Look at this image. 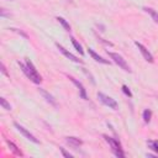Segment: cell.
<instances>
[{
	"instance_id": "9",
	"label": "cell",
	"mask_w": 158,
	"mask_h": 158,
	"mask_svg": "<svg viewBox=\"0 0 158 158\" xmlns=\"http://www.w3.org/2000/svg\"><path fill=\"white\" fill-rule=\"evenodd\" d=\"M88 53L91 56V58H93L94 60H96V62H99V63H102V64H110V62H109L107 59H104L102 57H100L99 54H96V53L94 52V49L90 48V47H88Z\"/></svg>"
},
{
	"instance_id": "12",
	"label": "cell",
	"mask_w": 158,
	"mask_h": 158,
	"mask_svg": "<svg viewBox=\"0 0 158 158\" xmlns=\"http://www.w3.org/2000/svg\"><path fill=\"white\" fill-rule=\"evenodd\" d=\"M6 143H7V146L10 147V149L12 151V153H14V154H16V156H21V157L23 156V153L20 151V148H19L15 143H12L11 141H6Z\"/></svg>"
},
{
	"instance_id": "2",
	"label": "cell",
	"mask_w": 158,
	"mask_h": 158,
	"mask_svg": "<svg viewBox=\"0 0 158 158\" xmlns=\"http://www.w3.org/2000/svg\"><path fill=\"white\" fill-rule=\"evenodd\" d=\"M104 138H105V141L111 146V149H112V152H114V154H115L116 157H120V158H123V157H125V153L122 152L121 144H120V142H118L117 139L111 138V137H109V136H106V135H104Z\"/></svg>"
},
{
	"instance_id": "8",
	"label": "cell",
	"mask_w": 158,
	"mask_h": 158,
	"mask_svg": "<svg viewBox=\"0 0 158 158\" xmlns=\"http://www.w3.org/2000/svg\"><path fill=\"white\" fill-rule=\"evenodd\" d=\"M56 46H57V48H58V49H59V51H60V52H62V53H63V54H64V56H65L68 59H70V60H73V62H75V63H83L80 59H78V58H77L74 54H72L70 52H68V51H67V49H65L63 46H60L59 43H56Z\"/></svg>"
},
{
	"instance_id": "1",
	"label": "cell",
	"mask_w": 158,
	"mask_h": 158,
	"mask_svg": "<svg viewBox=\"0 0 158 158\" xmlns=\"http://www.w3.org/2000/svg\"><path fill=\"white\" fill-rule=\"evenodd\" d=\"M17 64L20 65V68L22 69V72L26 74V77H27L30 80H32V81H33V83H36V84H40V83L42 81L41 75L37 73V69L35 68L33 63H32L28 58H26V65H25V64H22L20 60L17 62Z\"/></svg>"
},
{
	"instance_id": "14",
	"label": "cell",
	"mask_w": 158,
	"mask_h": 158,
	"mask_svg": "<svg viewBox=\"0 0 158 158\" xmlns=\"http://www.w3.org/2000/svg\"><path fill=\"white\" fill-rule=\"evenodd\" d=\"M57 21H58V22L64 27V30H65V31H68V32L70 31V25L67 22V20H65V19H63V17L58 16V17H57Z\"/></svg>"
},
{
	"instance_id": "18",
	"label": "cell",
	"mask_w": 158,
	"mask_h": 158,
	"mask_svg": "<svg viewBox=\"0 0 158 158\" xmlns=\"http://www.w3.org/2000/svg\"><path fill=\"white\" fill-rule=\"evenodd\" d=\"M0 104H1V106H2L5 110H7V111L11 110V105L5 100V98H0Z\"/></svg>"
},
{
	"instance_id": "21",
	"label": "cell",
	"mask_w": 158,
	"mask_h": 158,
	"mask_svg": "<svg viewBox=\"0 0 158 158\" xmlns=\"http://www.w3.org/2000/svg\"><path fill=\"white\" fill-rule=\"evenodd\" d=\"M9 30H11V31H14V32H17L19 35H21V36H23L25 38H27V35H26L25 32H22L21 30H19V28H9Z\"/></svg>"
},
{
	"instance_id": "7",
	"label": "cell",
	"mask_w": 158,
	"mask_h": 158,
	"mask_svg": "<svg viewBox=\"0 0 158 158\" xmlns=\"http://www.w3.org/2000/svg\"><path fill=\"white\" fill-rule=\"evenodd\" d=\"M69 80L79 89V96H80L81 99H84V100H88V95H86V90H85L84 85H83L80 81H78L75 78H73V77H69Z\"/></svg>"
},
{
	"instance_id": "20",
	"label": "cell",
	"mask_w": 158,
	"mask_h": 158,
	"mask_svg": "<svg viewBox=\"0 0 158 158\" xmlns=\"http://www.w3.org/2000/svg\"><path fill=\"white\" fill-rule=\"evenodd\" d=\"M59 151H60V153H62L64 157H67V158H72V157H73V154H70L69 152H67V151H65L64 148H62V147L59 148Z\"/></svg>"
},
{
	"instance_id": "10",
	"label": "cell",
	"mask_w": 158,
	"mask_h": 158,
	"mask_svg": "<svg viewBox=\"0 0 158 158\" xmlns=\"http://www.w3.org/2000/svg\"><path fill=\"white\" fill-rule=\"evenodd\" d=\"M65 142H67L69 146L74 147V148H77V147H79V146L83 144V141L79 139L78 137H65Z\"/></svg>"
},
{
	"instance_id": "19",
	"label": "cell",
	"mask_w": 158,
	"mask_h": 158,
	"mask_svg": "<svg viewBox=\"0 0 158 158\" xmlns=\"http://www.w3.org/2000/svg\"><path fill=\"white\" fill-rule=\"evenodd\" d=\"M122 91H123V94L126 95V96H128V98H132V93H131V90L128 89V86L127 85H122Z\"/></svg>"
},
{
	"instance_id": "17",
	"label": "cell",
	"mask_w": 158,
	"mask_h": 158,
	"mask_svg": "<svg viewBox=\"0 0 158 158\" xmlns=\"http://www.w3.org/2000/svg\"><path fill=\"white\" fill-rule=\"evenodd\" d=\"M147 144L152 151H154L158 154V141H147Z\"/></svg>"
},
{
	"instance_id": "22",
	"label": "cell",
	"mask_w": 158,
	"mask_h": 158,
	"mask_svg": "<svg viewBox=\"0 0 158 158\" xmlns=\"http://www.w3.org/2000/svg\"><path fill=\"white\" fill-rule=\"evenodd\" d=\"M1 72H2V74H4V75H6V77H10V75L7 74V72H6V68H5L4 63H1Z\"/></svg>"
},
{
	"instance_id": "3",
	"label": "cell",
	"mask_w": 158,
	"mask_h": 158,
	"mask_svg": "<svg viewBox=\"0 0 158 158\" xmlns=\"http://www.w3.org/2000/svg\"><path fill=\"white\" fill-rule=\"evenodd\" d=\"M109 56H110V58L121 68V69H123L125 72H131V69H130V67H128V64L126 63V60L122 58V56H120L118 53H114V52H110L109 53Z\"/></svg>"
},
{
	"instance_id": "11",
	"label": "cell",
	"mask_w": 158,
	"mask_h": 158,
	"mask_svg": "<svg viewBox=\"0 0 158 158\" xmlns=\"http://www.w3.org/2000/svg\"><path fill=\"white\" fill-rule=\"evenodd\" d=\"M40 93L42 94V96H43V98H44V99H46V100H47V101H48L51 105L57 106V101L54 100V98H53L51 94H48V93H47L46 90H43V89H40Z\"/></svg>"
},
{
	"instance_id": "13",
	"label": "cell",
	"mask_w": 158,
	"mask_h": 158,
	"mask_svg": "<svg viewBox=\"0 0 158 158\" xmlns=\"http://www.w3.org/2000/svg\"><path fill=\"white\" fill-rule=\"evenodd\" d=\"M143 10H144L146 12L151 14V16H152V19L154 20V22H157V23H158V12H157V11H154V10H153V9H151V7H143Z\"/></svg>"
},
{
	"instance_id": "6",
	"label": "cell",
	"mask_w": 158,
	"mask_h": 158,
	"mask_svg": "<svg viewBox=\"0 0 158 158\" xmlns=\"http://www.w3.org/2000/svg\"><path fill=\"white\" fill-rule=\"evenodd\" d=\"M14 126H15V127L17 128V131H20V132H21V133H22L27 139H30V141H31V142H33V143H40V141H38V139H37L32 133H30V132H28L23 126L19 125L17 122H14Z\"/></svg>"
},
{
	"instance_id": "15",
	"label": "cell",
	"mask_w": 158,
	"mask_h": 158,
	"mask_svg": "<svg viewBox=\"0 0 158 158\" xmlns=\"http://www.w3.org/2000/svg\"><path fill=\"white\" fill-rule=\"evenodd\" d=\"M142 117H143V121H144L146 123H148V122L151 121V117H152V111H151L149 109H146V110L143 111Z\"/></svg>"
},
{
	"instance_id": "5",
	"label": "cell",
	"mask_w": 158,
	"mask_h": 158,
	"mask_svg": "<svg viewBox=\"0 0 158 158\" xmlns=\"http://www.w3.org/2000/svg\"><path fill=\"white\" fill-rule=\"evenodd\" d=\"M135 44L137 46V48L139 49V52L142 53L143 58H144V59H146L147 62H149V63H153V62H154V59H153V56H152V53H151V52H149V51H148V49H147V48H146V47H144V46H143L142 43H139L138 41H136V42H135Z\"/></svg>"
},
{
	"instance_id": "4",
	"label": "cell",
	"mask_w": 158,
	"mask_h": 158,
	"mask_svg": "<svg viewBox=\"0 0 158 158\" xmlns=\"http://www.w3.org/2000/svg\"><path fill=\"white\" fill-rule=\"evenodd\" d=\"M98 99H99L104 105L109 106L110 109H114V110L117 109V102H116L112 98H110V96H107V95H105V94H102V93H98Z\"/></svg>"
},
{
	"instance_id": "16",
	"label": "cell",
	"mask_w": 158,
	"mask_h": 158,
	"mask_svg": "<svg viewBox=\"0 0 158 158\" xmlns=\"http://www.w3.org/2000/svg\"><path fill=\"white\" fill-rule=\"evenodd\" d=\"M70 40H72V43H73V46H74V48H75V49H77V51H78V52L80 53V54H84V51H83V48H81V46H80V43H79V42H78V41H77V40H75L74 37H72Z\"/></svg>"
}]
</instances>
